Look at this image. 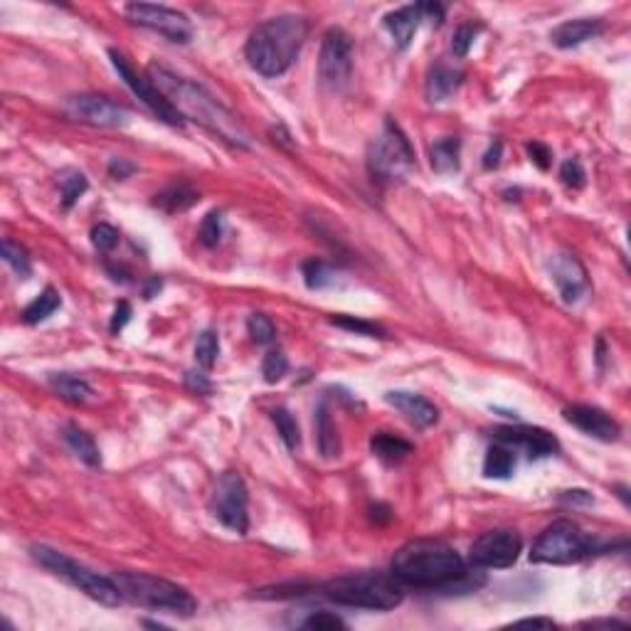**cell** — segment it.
I'll use <instances>...</instances> for the list:
<instances>
[{"label":"cell","mask_w":631,"mask_h":631,"mask_svg":"<svg viewBox=\"0 0 631 631\" xmlns=\"http://www.w3.org/2000/svg\"><path fill=\"white\" fill-rule=\"evenodd\" d=\"M149 75L150 82L161 89L163 97L171 101L173 109L182 118H190L195 124H200L203 129L227 141L230 146L249 149V133L242 126V121L230 109L222 107L207 89L158 65H150Z\"/></svg>","instance_id":"cell-1"},{"label":"cell","mask_w":631,"mask_h":631,"mask_svg":"<svg viewBox=\"0 0 631 631\" xmlns=\"http://www.w3.org/2000/svg\"><path fill=\"white\" fill-rule=\"evenodd\" d=\"M392 578L405 587H449L466 578L464 557L441 540H409L392 557Z\"/></svg>","instance_id":"cell-2"},{"label":"cell","mask_w":631,"mask_h":631,"mask_svg":"<svg viewBox=\"0 0 631 631\" xmlns=\"http://www.w3.org/2000/svg\"><path fill=\"white\" fill-rule=\"evenodd\" d=\"M309 37V20L301 15H279L257 25L245 44L249 67L262 77L287 75L299 60L301 47Z\"/></svg>","instance_id":"cell-3"},{"label":"cell","mask_w":631,"mask_h":631,"mask_svg":"<svg viewBox=\"0 0 631 631\" xmlns=\"http://www.w3.org/2000/svg\"><path fill=\"white\" fill-rule=\"evenodd\" d=\"M321 595L341 607L355 610L390 611L402 604V589L392 575L380 572H355L343 578L328 579L321 587Z\"/></svg>","instance_id":"cell-4"},{"label":"cell","mask_w":631,"mask_h":631,"mask_svg":"<svg viewBox=\"0 0 631 631\" xmlns=\"http://www.w3.org/2000/svg\"><path fill=\"white\" fill-rule=\"evenodd\" d=\"M111 579L117 582L121 597L136 602L141 607L173 611V614H182V617H190L198 610L193 595L168 579L143 575V572H117Z\"/></svg>","instance_id":"cell-5"},{"label":"cell","mask_w":631,"mask_h":631,"mask_svg":"<svg viewBox=\"0 0 631 631\" xmlns=\"http://www.w3.org/2000/svg\"><path fill=\"white\" fill-rule=\"evenodd\" d=\"M30 553H33L35 560H37L44 570H50L57 578L67 579L69 585L82 589L86 597H92L94 602H99V604H104V607H118V604H121V599L124 597H121V592H118L114 579L101 578L99 572H92L89 567L79 565L77 560L67 557L65 553L53 550V547L47 546H33L30 547Z\"/></svg>","instance_id":"cell-6"},{"label":"cell","mask_w":631,"mask_h":631,"mask_svg":"<svg viewBox=\"0 0 631 631\" xmlns=\"http://www.w3.org/2000/svg\"><path fill=\"white\" fill-rule=\"evenodd\" d=\"M368 168L377 182L407 181L415 171V150L392 118H387L380 136L370 143Z\"/></svg>","instance_id":"cell-7"},{"label":"cell","mask_w":631,"mask_h":631,"mask_svg":"<svg viewBox=\"0 0 631 631\" xmlns=\"http://www.w3.org/2000/svg\"><path fill=\"white\" fill-rule=\"evenodd\" d=\"M592 550V540L572 521H555L538 535L530 560L540 565H570L587 557Z\"/></svg>","instance_id":"cell-8"},{"label":"cell","mask_w":631,"mask_h":631,"mask_svg":"<svg viewBox=\"0 0 631 631\" xmlns=\"http://www.w3.org/2000/svg\"><path fill=\"white\" fill-rule=\"evenodd\" d=\"M210 514L232 533L245 535L249 530V493L237 471H225L217 479L210 493Z\"/></svg>","instance_id":"cell-9"},{"label":"cell","mask_w":631,"mask_h":631,"mask_svg":"<svg viewBox=\"0 0 631 631\" xmlns=\"http://www.w3.org/2000/svg\"><path fill=\"white\" fill-rule=\"evenodd\" d=\"M124 12L133 25L153 30L171 43L185 44L193 40V22L188 20L185 12L173 11L166 5H153V3H129Z\"/></svg>","instance_id":"cell-10"},{"label":"cell","mask_w":631,"mask_h":631,"mask_svg":"<svg viewBox=\"0 0 631 631\" xmlns=\"http://www.w3.org/2000/svg\"><path fill=\"white\" fill-rule=\"evenodd\" d=\"M109 57H111V65H114V69L118 72V77L124 79V85L129 86L131 92L141 99V104L149 109L153 117L161 118L163 124H168V126H182V124H185V118L173 109L168 99L163 97L161 89L150 82V77L139 75V72L131 67L129 60L121 53H117V50H109Z\"/></svg>","instance_id":"cell-11"},{"label":"cell","mask_w":631,"mask_h":631,"mask_svg":"<svg viewBox=\"0 0 631 631\" xmlns=\"http://www.w3.org/2000/svg\"><path fill=\"white\" fill-rule=\"evenodd\" d=\"M353 72V40L343 28L326 30L319 54V75L321 82L331 89L348 85Z\"/></svg>","instance_id":"cell-12"},{"label":"cell","mask_w":631,"mask_h":631,"mask_svg":"<svg viewBox=\"0 0 631 631\" xmlns=\"http://www.w3.org/2000/svg\"><path fill=\"white\" fill-rule=\"evenodd\" d=\"M523 550V538L515 530H489L473 540L469 560L473 567L483 570H503L511 567Z\"/></svg>","instance_id":"cell-13"},{"label":"cell","mask_w":631,"mask_h":631,"mask_svg":"<svg viewBox=\"0 0 631 631\" xmlns=\"http://www.w3.org/2000/svg\"><path fill=\"white\" fill-rule=\"evenodd\" d=\"M67 117L89 124V126H99V129H121L129 124V111L111 101V99L101 97V94H79V97H69L65 104Z\"/></svg>","instance_id":"cell-14"},{"label":"cell","mask_w":631,"mask_h":631,"mask_svg":"<svg viewBox=\"0 0 631 631\" xmlns=\"http://www.w3.org/2000/svg\"><path fill=\"white\" fill-rule=\"evenodd\" d=\"M493 437L511 449H521L528 459H547L560 451V441L547 429L540 427H525V425L498 427L493 432Z\"/></svg>","instance_id":"cell-15"},{"label":"cell","mask_w":631,"mask_h":631,"mask_svg":"<svg viewBox=\"0 0 631 631\" xmlns=\"http://www.w3.org/2000/svg\"><path fill=\"white\" fill-rule=\"evenodd\" d=\"M550 274L565 303H578L589 291L587 271L575 255H567V252L555 255L550 262Z\"/></svg>","instance_id":"cell-16"},{"label":"cell","mask_w":631,"mask_h":631,"mask_svg":"<svg viewBox=\"0 0 631 631\" xmlns=\"http://www.w3.org/2000/svg\"><path fill=\"white\" fill-rule=\"evenodd\" d=\"M565 419L570 425H575L578 429H582L589 437L599 439V441H617L621 434V427L617 419L607 415L604 409L592 405H572L565 407Z\"/></svg>","instance_id":"cell-17"},{"label":"cell","mask_w":631,"mask_h":631,"mask_svg":"<svg viewBox=\"0 0 631 631\" xmlns=\"http://www.w3.org/2000/svg\"><path fill=\"white\" fill-rule=\"evenodd\" d=\"M387 405H392L400 409L415 427L427 429L439 422V409L427 397L417 395V392H405V390H390L385 395Z\"/></svg>","instance_id":"cell-18"},{"label":"cell","mask_w":631,"mask_h":631,"mask_svg":"<svg viewBox=\"0 0 631 631\" xmlns=\"http://www.w3.org/2000/svg\"><path fill=\"white\" fill-rule=\"evenodd\" d=\"M604 30L602 20H589V18H579V20H567L562 25H557L555 30L550 33V40L560 50H572L579 47L587 40H595Z\"/></svg>","instance_id":"cell-19"},{"label":"cell","mask_w":631,"mask_h":631,"mask_svg":"<svg viewBox=\"0 0 631 631\" xmlns=\"http://www.w3.org/2000/svg\"><path fill=\"white\" fill-rule=\"evenodd\" d=\"M422 8L419 5H405V8H397V11L387 12L385 15V28L387 33L392 35V40L400 50H407L415 33L419 30V22H422Z\"/></svg>","instance_id":"cell-20"},{"label":"cell","mask_w":631,"mask_h":631,"mask_svg":"<svg viewBox=\"0 0 631 631\" xmlns=\"http://www.w3.org/2000/svg\"><path fill=\"white\" fill-rule=\"evenodd\" d=\"M464 82V72L454 69V67L447 65H437L432 72L427 75V99L432 104H439V101H447V99L457 92Z\"/></svg>","instance_id":"cell-21"},{"label":"cell","mask_w":631,"mask_h":631,"mask_svg":"<svg viewBox=\"0 0 631 631\" xmlns=\"http://www.w3.org/2000/svg\"><path fill=\"white\" fill-rule=\"evenodd\" d=\"M198 200H200V193L193 190L188 182H175V185H168L166 190H161V193L156 195L153 205H156L158 210H163V213L175 214V213H185V210H190Z\"/></svg>","instance_id":"cell-22"},{"label":"cell","mask_w":631,"mask_h":631,"mask_svg":"<svg viewBox=\"0 0 631 631\" xmlns=\"http://www.w3.org/2000/svg\"><path fill=\"white\" fill-rule=\"evenodd\" d=\"M412 444L402 437H395V434H387V432H377L373 439H370V451H373L377 459L383 464H400L405 461L409 454H412Z\"/></svg>","instance_id":"cell-23"},{"label":"cell","mask_w":631,"mask_h":631,"mask_svg":"<svg viewBox=\"0 0 631 631\" xmlns=\"http://www.w3.org/2000/svg\"><path fill=\"white\" fill-rule=\"evenodd\" d=\"M65 441H67V447L72 449V454H75L77 459L85 461L86 466H92V469L101 466V454H99L97 441H94V437H92V434H86L85 429L77 427V425H67Z\"/></svg>","instance_id":"cell-24"},{"label":"cell","mask_w":631,"mask_h":631,"mask_svg":"<svg viewBox=\"0 0 631 631\" xmlns=\"http://www.w3.org/2000/svg\"><path fill=\"white\" fill-rule=\"evenodd\" d=\"M316 441H319V451L326 459H333L341 454V439H338V429L333 422L328 405L321 402L316 409Z\"/></svg>","instance_id":"cell-25"},{"label":"cell","mask_w":631,"mask_h":631,"mask_svg":"<svg viewBox=\"0 0 631 631\" xmlns=\"http://www.w3.org/2000/svg\"><path fill=\"white\" fill-rule=\"evenodd\" d=\"M47 383H50V387H53L57 395L62 397L65 402H72V405H85L86 400L92 397V387H89V383H86L85 377H79V375L53 373Z\"/></svg>","instance_id":"cell-26"},{"label":"cell","mask_w":631,"mask_h":631,"mask_svg":"<svg viewBox=\"0 0 631 631\" xmlns=\"http://www.w3.org/2000/svg\"><path fill=\"white\" fill-rule=\"evenodd\" d=\"M459 153H461V141L449 136V139L437 141L432 149H429V161L432 168L439 175H449V173L459 171Z\"/></svg>","instance_id":"cell-27"},{"label":"cell","mask_w":631,"mask_h":631,"mask_svg":"<svg viewBox=\"0 0 631 631\" xmlns=\"http://www.w3.org/2000/svg\"><path fill=\"white\" fill-rule=\"evenodd\" d=\"M515 471V449L506 447V444H493L491 449L486 451L483 459V476L489 479H508L514 476Z\"/></svg>","instance_id":"cell-28"},{"label":"cell","mask_w":631,"mask_h":631,"mask_svg":"<svg viewBox=\"0 0 631 631\" xmlns=\"http://www.w3.org/2000/svg\"><path fill=\"white\" fill-rule=\"evenodd\" d=\"M60 306H62V296H60L53 287H47L37 299L30 301V303L25 306V311H22V321L30 323V326L47 321Z\"/></svg>","instance_id":"cell-29"},{"label":"cell","mask_w":631,"mask_h":631,"mask_svg":"<svg viewBox=\"0 0 631 631\" xmlns=\"http://www.w3.org/2000/svg\"><path fill=\"white\" fill-rule=\"evenodd\" d=\"M301 271H303V281H306V287H309L311 291L333 289V287L338 284V271H336L331 264L321 262V259H309V262H303Z\"/></svg>","instance_id":"cell-30"},{"label":"cell","mask_w":631,"mask_h":631,"mask_svg":"<svg viewBox=\"0 0 631 631\" xmlns=\"http://www.w3.org/2000/svg\"><path fill=\"white\" fill-rule=\"evenodd\" d=\"M271 422L277 425V432L279 437H281V441L287 444V449L289 451H296L301 444V429H299V422H296V417L291 415L287 407H277V409H271Z\"/></svg>","instance_id":"cell-31"},{"label":"cell","mask_w":631,"mask_h":631,"mask_svg":"<svg viewBox=\"0 0 631 631\" xmlns=\"http://www.w3.org/2000/svg\"><path fill=\"white\" fill-rule=\"evenodd\" d=\"M89 182H86L85 173L79 171H65L60 175V190H62V207L69 210L72 205L86 193Z\"/></svg>","instance_id":"cell-32"},{"label":"cell","mask_w":631,"mask_h":631,"mask_svg":"<svg viewBox=\"0 0 631 631\" xmlns=\"http://www.w3.org/2000/svg\"><path fill=\"white\" fill-rule=\"evenodd\" d=\"M217 355H220V338L214 331H203L198 336L195 343V360L203 370H210L217 363Z\"/></svg>","instance_id":"cell-33"},{"label":"cell","mask_w":631,"mask_h":631,"mask_svg":"<svg viewBox=\"0 0 631 631\" xmlns=\"http://www.w3.org/2000/svg\"><path fill=\"white\" fill-rule=\"evenodd\" d=\"M3 259H5V264H11L18 277L30 279L33 264H30V257L20 245H15L12 239H3Z\"/></svg>","instance_id":"cell-34"},{"label":"cell","mask_w":631,"mask_h":631,"mask_svg":"<svg viewBox=\"0 0 631 631\" xmlns=\"http://www.w3.org/2000/svg\"><path fill=\"white\" fill-rule=\"evenodd\" d=\"M247 331L252 336V341L259 345H269V343L277 341V326L264 313H252L247 321Z\"/></svg>","instance_id":"cell-35"},{"label":"cell","mask_w":631,"mask_h":631,"mask_svg":"<svg viewBox=\"0 0 631 631\" xmlns=\"http://www.w3.org/2000/svg\"><path fill=\"white\" fill-rule=\"evenodd\" d=\"M198 237H200V245L207 247V249L220 245V239H222V213L220 210H210L205 214Z\"/></svg>","instance_id":"cell-36"},{"label":"cell","mask_w":631,"mask_h":631,"mask_svg":"<svg viewBox=\"0 0 631 631\" xmlns=\"http://www.w3.org/2000/svg\"><path fill=\"white\" fill-rule=\"evenodd\" d=\"M333 326L345 328V331L358 333V336H368V338H385V331L373 321H365V319H355V316H333Z\"/></svg>","instance_id":"cell-37"},{"label":"cell","mask_w":631,"mask_h":631,"mask_svg":"<svg viewBox=\"0 0 631 631\" xmlns=\"http://www.w3.org/2000/svg\"><path fill=\"white\" fill-rule=\"evenodd\" d=\"M287 373H289V360H287L284 351H269V353L264 355V363H262L264 380H267L269 385H274V383H279Z\"/></svg>","instance_id":"cell-38"},{"label":"cell","mask_w":631,"mask_h":631,"mask_svg":"<svg viewBox=\"0 0 631 631\" xmlns=\"http://www.w3.org/2000/svg\"><path fill=\"white\" fill-rule=\"evenodd\" d=\"M560 181L565 182L567 188L579 190V188H585L587 173H585V168H582V163H579L578 158H567V161L560 166Z\"/></svg>","instance_id":"cell-39"},{"label":"cell","mask_w":631,"mask_h":631,"mask_svg":"<svg viewBox=\"0 0 631 631\" xmlns=\"http://www.w3.org/2000/svg\"><path fill=\"white\" fill-rule=\"evenodd\" d=\"M479 25H473V22H466V25H461L459 30L454 33V40H451V50H454V54L457 57H466L469 54V50L473 47V40H476V35H479Z\"/></svg>","instance_id":"cell-40"},{"label":"cell","mask_w":631,"mask_h":631,"mask_svg":"<svg viewBox=\"0 0 631 631\" xmlns=\"http://www.w3.org/2000/svg\"><path fill=\"white\" fill-rule=\"evenodd\" d=\"M92 245L97 247L99 252H111L118 245V230L101 222L92 230Z\"/></svg>","instance_id":"cell-41"},{"label":"cell","mask_w":631,"mask_h":631,"mask_svg":"<svg viewBox=\"0 0 631 631\" xmlns=\"http://www.w3.org/2000/svg\"><path fill=\"white\" fill-rule=\"evenodd\" d=\"M301 627H306V629H345L348 624L331 611H313L309 619H303Z\"/></svg>","instance_id":"cell-42"},{"label":"cell","mask_w":631,"mask_h":631,"mask_svg":"<svg viewBox=\"0 0 631 631\" xmlns=\"http://www.w3.org/2000/svg\"><path fill=\"white\" fill-rule=\"evenodd\" d=\"M185 387H188L193 395H213V383L207 380V375L205 373H195V370L185 373Z\"/></svg>","instance_id":"cell-43"},{"label":"cell","mask_w":631,"mask_h":631,"mask_svg":"<svg viewBox=\"0 0 631 631\" xmlns=\"http://www.w3.org/2000/svg\"><path fill=\"white\" fill-rule=\"evenodd\" d=\"M528 156H530V161H533L540 171H547V168H550V158H553V153H550V149H547L546 143H540V141L528 143Z\"/></svg>","instance_id":"cell-44"},{"label":"cell","mask_w":631,"mask_h":631,"mask_svg":"<svg viewBox=\"0 0 631 631\" xmlns=\"http://www.w3.org/2000/svg\"><path fill=\"white\" fill-rule=\"evenodd\" d=\"M131 321V303L129 301H118L117 309H114V316H111V333L117 336V333H121L124 328H126V323Z\"/></svg>","instance_id":"cell-45"},{"label":"cell","mask_w":631,"mask_h":631,"mask_svg":"<svg viewBox=\"0 0 631 631\" xmlns=\"http://www.w3.org/2000/svg\"><path fill=\"white\" fill-rule=\"evenodd\" d=\"M133 173H136V163L126 161V158H111V163H109V175L114 181H126Z\"/></svg>","instance_id":"cell-46"},{"label":"cell","mask_w":631,"mask_h":631,"mask_svg":"<svg viewBox=\"0 0 631 631\" xmlns=\"http://www.w3.org/2000/svg\"><path fill=\"white\" fill-rule=\"evenodd\" d=\"M560 501L567 503V506H592V503H595V498H592V493L582 491V489H575V491L562 493V496H560Z\"/></svg>","instance_id":"cell-47"},{"label":"cell","mask_w":631,"mask_h":631,"mask_svg":"<svg viewBox=\"0 0 631 631\" xmlns=\"http://www.w3.org/2000/svg\"><path fill=\"white\" fill-rule=\"evenodd\" d=\"M501 153H503V143L501 141H496L491 149L486 150V156H483V168H486V171L498 168V163H501Z\"/></svg>","instance_id":"cell-48"},{"label":"cell","mask_w":631,"mask_h":631,"mask_svg":"<svg viewBox=\"0 0 631 631\" xmlns=\"http://www.w3.org/2000/svg\"><path fill=\"white\" fill-rule=\"evenodd\" d=\"M392 508L387 506V503H375L373 508H370V518H373L375 523H380V525H385V523H390L392 521Z\"/></svg>","instance_id":"cell-49"},{"label":"cell","mask_w":631,"mask_h":631,"mask_svg":"<svg viewBox=\"0 0 631 631\" xmlns=\"http://www.w3.org/2000/svg\"><path fill=\"white\" fill-rule=\"evenodd\" d=\"M515 627H546V629H553L555 621L546 619V617H533V619H518L514 621Z\"/></svg>","instance_id":"cell-50"},{"label":"cell","mask_w":631,"mask_h":631,"mask_svg":"<svg viewBox=\"0 0 631 631\" xmlns=\"http://www.w3.org/2000/svg\"><path fill=\"white\" fill-rule=\"evenodd\" d=\"M156 291H161V279H150L149 289L143 291V296H146V299H153V294H156Z\"/></svg>","instance_id":"cell-51"}]
</instances>
